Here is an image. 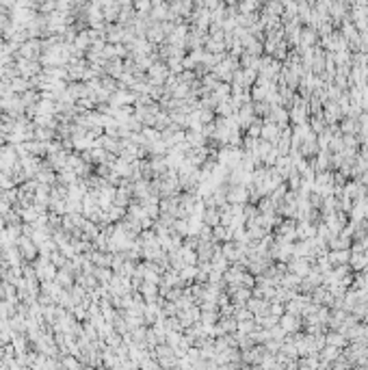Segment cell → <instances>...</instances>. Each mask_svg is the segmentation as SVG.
<instances>
[{"label":"cell","mask_w":368,"mask_h":370,"mask_svg":"<svg viewBox=\"0 0 368 370\" xmlns=\"http://www.w3.org/2000/svg\"><path fill=\"white\" fill-rule=\"evenodd\" d=\"M366 245H368V238H366Z\"/></svg>","instance_id":"6da1fadb"}]
</instances>
